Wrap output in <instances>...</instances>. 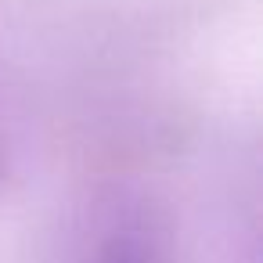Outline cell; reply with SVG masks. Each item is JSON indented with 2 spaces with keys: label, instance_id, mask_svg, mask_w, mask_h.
Masks as SVG:
<instances>
[{
  "label": "cell",
  "instance_id": "6da1fadb",
  "mask_svg": "<svg viewBox=\"0 0 263 263\" xmlns=\"http://www.w3.org/2000/svg\"><path fill=\"white\" fill-rule=\"evenodd\" d=\"M94 263H173L170 231L148 209L116 213L94 245Z\"/></svg>",
  "mask_w": 263,
  "mask_h": 263
}]
</instances>
